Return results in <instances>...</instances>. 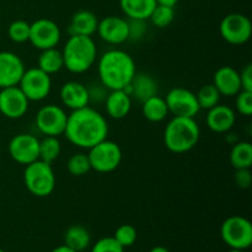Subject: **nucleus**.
Listing matches in <instances>:
<instances>
[{"instance_id": "f257e3e1", "label": "nucleus", "mask_w": 252, "mask_h": 252, "mask_svg": "<svg viewBox=\"0 0 252 252\" xmlns=\"http://www.w3.org/2000/svg\"><path fill=\"white\" fill-rule=\"evenodd\" d=\"M64 134L69 143L89 150L94 145L107 139V121L95 108L86 106L71 111L70 115H68Z\"/></svg>"}, {"instance_id": "f03ea898", "label": "nucleus", "mask_w": 252, "mask_h": 252, "mask_svg": "<svg viewBox=\"0 0 252 252\" xmlns=\"http://www.w3.org/2000/svg\"><path fill=\"white\" fill-rule=\"evenodd\" d=\"M97 71L100 83L107 90L125 89L137 73L132 57L121 49L105 52L98 59Z\"/></svg>"}, {"instance_id": "7ed1b4c3", "label": "nucleus", "mask_w": 252, "mask_h": 252, "mask_svg": "<svg viewBox=\"0 0 252 252\" xmlns=\"http://www.w3.org/2000/svg\"><path fill=\"white\" fill-rule=\"evenodd\" d=\"M201 135L198 123L191 117L174 116L164 130V143L170 152L184 154L197 145Z\"/></svg>"}, {"instance_id": "20e7f679", "label": "nucleus", "mask_w": 252, "mask_h": 252, "mask_svg": "<svg viewBox=\"0 0 252 252\" xmlns=\"http://www.w3.org/2000/svg\"><path fill=\"white\" fill-rule=\"evenodd\" d=\"M64 68L70 73L81 74L94 65L97 57V48L93 37L70 34L63 51Z\"/></svg>"}, {"instance_id": "39448f33", "label": "nucleus", "mask_w": 252, "mask_h": 252, "mask_svg": "<svg viewBox=\"0 0 252 252\" xmlns=\"http://www.w3.org/2000/svg\"><path fill=\"white\" fill-rule=\"evenodd\" d=\"M24 182L27 191L36 197H48L56 189V175L48 162L36 160L26 165Z\"/></svg>"}, {"instance_id": "423d86ee", "label": "nucleus", "mask_w": 252, "mask_h": 252, "mask_svg": "<svg viewBox=\"0 0 252 252\" xmlns=\"http://www.w3.org/2000/svg\"><path fill=\"white\" fill-rule=\"evenodd\" d=\"M91 169L101 174H108L117 169L122 162V149L117 143L105 139L89 149Z\"/></svg>"}, {"instance_id": "0eeeda50", "label": "nucleus", "mask_w": 252, "mask_h": 252, "mask_svg": "<svg viewBox=\"0 0 252 252\" xmlns=\"http://www.w3.org/2000/svg\"><path fill=\"white\" fill-rule=\"evenodd\" d=\"M220 235L230 249L246 250L252 244V224L244 217H229L221 224Z\"/></svg>"}, {"instance_id": "6e6552de", "label": "nucleus", "mask_w": 252, "mask_h": 252, "mask_svg": "<svg viewBox=\"0 0 252 252\" xmlns=\"http://www.w3.org/2000/svg\"><path fill=\"white\" fill-rule=\"evenodd\" d=\"M219 32L224 41L234 46H240L250 39L252 33V24L246 15L233 12L221 20Z\"/></svg>"}, {"instance_id": "1a4fd4ad", "label": "nucleus", "mask_w": 252, "mask_h": 252, "mask_svg": "<svg viewBox=\"0 0 252 252\" xmlns=\"http://www.w3.org/2000/svg\"><path fill=\"white\" fill-rule=\"evenodd\" d=\"M20 89L29 101H42L49 95L52 89L51 75L37 68L26 69L19 83Z\"/></svg>"}, {"instance_id": "9d476101", "label": "nucleus", "mask_w": 252, "mask_h": 252, "mask_svg": "<svg viewBox=\"0 0 252 252\" xmlns=\"http://www.w3.org/2000/svg\"><path fill=\"white\" fill-rule=\"evenodd\" d=\"M169 113L179 117L194 118L201 111L196 94L185 88H174L165 96Z\"/></svg>"}, {"instance_id": "9b49d317", "label": "nucleus", "mask_w": 252, "mask_h": 252, "mask_svg": "<svg viewBox=\"0 0 252 252\" xmlns=\"http://www.w3.org/2000/svg\"><path fill=\"white\" fill-rule=\"evenodd\" d=\"M68 115L57 105H46L36 115V127L44 135L59 137L64 134Z\"/></svg>"}, {"instance_id": "f8f14e48", "label": "nucleus", "mask_w": 252, "mask_h": 252, "mask_svg": "<svg viewBox=\"0 0 252 252\" xmlns=\"http://www.w3.org/2000/svg\"><path fill=\"white\" fill-rule=\"evenodd\" d=\"M62 37L58 24L51 19H38L30 24L29 41L39 51L54 48Z\"/></svg>"}, {"instance_id": "ddd939ff", "label": "nucleus", "mask_w": 252, "mask_h": 252, "mask_svg": "<svg viewBox=\"0 0 252 252\" xmlns=\"http://www.w3.org/2000/svg\"><path fill=\"white\" fill-rule=\"evenodd\" d=\"M9 154L14 161L26 166L39 159V139L29 133H20L10 140Z\"/></svg>"}, {"instance_id": "4468645a", "label": "nucleus", "mask_w": 252, "mask_h": 252, "mask_svg": "<svg viewBox=\"0 0 252 252\" xmlns=\"http://www.w3.org/2000/svg\"><path fill=\"white\" fill-rule=\"evenodd\" d=\"M29 98L19 86L0 89V113L10 120H19L29 110Z\"/></svg>"}, {"instance_id": "2eb2a0df", "label": "nucleus", "mask_w": 252, "mask_h": 252, "mask_svg": "<svg viewBox=\"0 0 252 252\" xmlns=\"http://www.w3.org/2000/svg\"><path fill=\"white\" fill-rule=\"evenodd\" d=\"M25 64L17 54L12 52H0V89L19 85L24 75Z\"/></svg>"}, {"instance_id": "dca6fc26", "label": "nucleus", "mask_w": 252, "mask_h": 252, "mask_svg": "<svg viewBox=\"0 0 252 252\" xmlns=\"http://www.w3.org/2000/svg\"><path fill=\"white\" fill-rule=\"evenodd\" d=\"M102 41L110 44H122L128 41V20L120 16H107L98 21L96 31Z\"/></svg>"}, {"instance_id": "f3484780", "label": "nucleus", "mask_w": 252, "mask_h": 252, "mask_svg": "<svg viewBox=\"0 0 252 252\" xmlns=\"http://www.w3.org/2000/svg\"><path fill=\"white\" fill-rule=\"evenodd\" d=\"M236 121L235 111L228 105L217 106L208 110L207 113V127L214 133H226L234 127Z\"/></svg>"}, {"instance_id": "a211bd4d", "label": "nucleus", "mask_w": 252, "mask_h": 252, "mask_svg": "<svg viewBox=\"0 0 252 252\" xmlns=\"http://www.w3.org/2000/svg\"><path fill=\"white\" fill-rule=\"evenodd\" d=\"M213 85L218 89L221 96H236L240 93L241 81L240 74L233 66L224 65L220 66L218 70L214 73Z\"/></svg>"}, {"instance_id": "6ab92c4d", "label": "nucleus", "mask_w": 252, "mask_h": 252, "mask_svg": "<svg viewBox=\"0 0 252 252\" xmlns=\"http://www.w3.org/2000/svg\"><path fill=\"white\" fill-rule=\"evenodd\" d=\"M59 95L63 105L71 111L86 107L90 103L88 86L79 81H68L64 84Z\"/></svg>"}, {"instance_id": "aec40b11", "label": "nucleus", "mask_w": 252, "mask_h": 252, "mask_svg": "<svg viewBox=\"0 0 252 252\" xmlns=\"http://www.w3.org/2000/svg\"><path fill=\"white\" fill-rule=\"evenodd\" d=\"M123 90L139 102H144L148 98L158 95V83L152 75L145 73H135L129 85L126 86Z\"/></svg>"}, {"instance_id": "412c9836", "label": "nucleus", "mask_w": 252, "mask_h": 252, "mask_svg": "<svg viewBox=\"0 0 252 252\" xmlns=\"http://www.w3.org/2000/svg\"><path fill=\"white\" fill-rule=\"evenodd\" d=\"M103 102L106 112L113 120H123L132 108V97L123 89L110 90Z\"/></svg>"}, {"instance_id": "4be33fe9", "label": "nucleus", "mask_w": 252, "mask_h": 252, "mask_svg": "<svg viewBox=\"0 0 252 252\" xmlns=\"http://www.w3.org/2000/svg\"><path fill=\"white\" fill-rule=\"evenodd\" d=\"M98 26V19L90 10H79L71 16L69 24V32L70 34L76 36H89L91 37L96 33Z\"/></svg>"}, {"instance_id": "5701e85b", "label": "nucleus", "mask_w": 252, "mask_h": 252, "mask_svg": "<svg viewBox=\"0 0 252 252\" xmlns=\"http://www.w3.org/2000/svg\"><path fill=\"white\" fill-rule=\"evenodd\" d=\"M157 4V0H120L121 10L130 20H148Z\"/></svg>"}, {"instance_id": "b1692460", "label": "nucleus", "mask_w": 252, "mask_h": 252, "mask_svg": "<svg viewBox=\"0 0 252 252\" xmlns=\"http://www.w3.org/2000/svg\"><path fill=\"white\" fill-rule=\"evenodd\" d=\"M91 235L88 229L83 225H71L64 234V245L75 252H80L89 248Z\"/></svg>"}, {"instance_id": "393cba45", "label": "nucleus", "mask_w": 252, "mask_h": 252, "mask_svg": "<svg viewBox=\"0 0 252 252\" xmlns=\"http://www.w3.org/2000/svg\"><path fill=\"white\" fill-rule=\"evenodd\" d=\"M143 116L147 118L149 122L158 123L164 121L169 115V108H167L166 101L164 97L155 95L153 97L148 98L144 102H142Z\"/></svg>"}, {"instance_id": "a878e982", "label": "nucleus", "mask_w": 252, "mask_h": 252, "mask_svg": "<svg viewBox=\"0 0 252 252\" xmlns=\"http://www.w3.org/2000/svg\"><path fill=\"white\" fill-rule=\"evenodd\" d=\"M231 166L238 169H251L252 165V145L250 142H236L229 154Z\"/></svg>"}, {"instance_id": "bb28decb", "label": "nucleus", "mask_w": 252, "mask_h": 252, "mask_svg": "<svg viewBox=\"0 0 252 252\" xmlns=\"http://www.w3.org/2000/svg\"><path fill=\"white\" fill-rule=\"evenodd\" d=\"M38 68L49 75L61 71L64 68L62 51H58L56 47L41 51V54L38 57Z\"/></svg>"}, {"instance_id": "cd10ccee", "label": "nucleus", "mask_w": 252, "mask_h": 252, "mask_svg": "<svg viewBox=\"0 0 252 252\" xmlns=\"http://www.w3.org/2000/svg\"><path fill=\"white\" fill-rule=\"evenodd\" d=\"M62 152V145L58 137L46 135L42 140H39V160L48 164H53L59 158Z\"/></svg>"}, {"instance_id": "c85d7f7f", "label": "nucleus", "mask_w": 252, "mask_h": 252, "mask_svg": "<svg viewBox=\"0 0 252 252\" xmlns=\"http://www.w3.org/2000/svg\"><path fill=\"white\" fill-rule=\"evenodd\" d=\"M197 101H198L199 108L203 110H211L212 107L217 106L220 101V93L218 89L213 85V84H207V85L202 86L196 94Z\"/></svg>"}, {"instance_id": "c756f323", "label": "nucleus", "mask_w": 252, "mask_h": 252, "mask_svg": "<svg viewBox=\"0 0 252 252\" xmlns=\"http://www.w3.org/2000/svg\"><path fill=\"white\" fill-rule=\"evenodd\" d=\"M148 20H150V22L158 29L169 27L175 20V9L172 6H167V5L157 4Z\"/></svg>"}, {"instance_id": "7c9ffc66", "label": "nucleus", "mask_w": 252, "mask_h": 252, "mask_svg": "<svg viewBox=\"0 0 252 252\" xmlns=\"http://www.w3.org/2000/svg\"><path fill=\"white\" fill-rule=\"evenodd\" d=\"M66 169H68L69 174L73 176H84L88 174L91 170L90 160H89L88 154L84 153H76V154L71 155L69 158L68 162H66Z\"/></svg>"}, {"instance_id": "2f4dec72", "label": "nucleus", "mask_w": 252, "mask_h": 252, "mask_svg": "<svg viewBox=\"0 0 252 252\" xmlns=\"http://www.w3.org/2000/svg\"><path fill=\"white\" fill-rule=\"evenodd\" d=\"M7 36L15 43H25L30 38V24L24 20H16L7 27Z\"/></svg>"}, {"instance_id": "473e14b6", "label": "nucleus", "mask_w": 252, "mask_h": 252, "mask_svg": "<svg viewBox=\"0 0 252 252\" xmlns=\"http://www.w3.org/2000/svg\"><path fill=\"white\" fill-rule=\"evenodd\" d=\"M113 239L122 246L123 249L132 246L137 240V230L130 224H123V225L118 226L116 230Z\"/></svg>"}, {"instance_id": "72a5a7b5", "label": "nucleus", "mask_w": 252, "mask_h": 252, "mask_svg": "<svg viewBox=\"0 0 252 252\" xmlns=\"http://www.w3.org/2000/svg\"><path fill=\"white\" fill-rule=\"evenodd\" d=\"M236 110L240 115L243 116H251L252 115V91L241 90L236 95L235 100Z\"/></svg>"}, {"instance_id": "f704fd0d", "label": "nucleus", "mask_w": 252, "mask_h": 252, "mask_svg": "<svg viewBox=\"0 0 252 252\" xmlns=\"http://www.w3.org/2000/svg\"><path fill=\"white\" fill-rule=\"evenodd\" d=\"M91 252H125V249L113 239V236H107L96 241Z\"/></svg>"}, {"instance_id": "c9c22d12", "label": "nucleus", "mask_w": 252, "mask_h": 252, "mask_svg": "<svg viewBox=\"0 0 252 252\" xmlns=\"http://www.w3.org/2000/svg\"><path fill=\"white\" fill-rule=\"evenodd\" d=\"M147 20H130L128 19V29H129V36L128 41H139L147 32Z\"/></svg>"}, {"instance_id": "e433bc0d", "label": "nucleus", "mask_w": 252, "mask_h": 252, "mask_svg": "<svg viewBox=\"0 0 252 252\" xmlns=\"http://www.w3.org/2000/svg\"><path fill=\"white\" fill-rule=\"evenodd\" d=\"M235 184L240 189H249L251 185V171L250 169H238L235 171Z\"/></svg>"}, {"instance_id": "4c0bfd02", "label": "nucleus", "mask_w": 252, "mask_h": 252, "mask_svg": "<svg viewBox=\"0 0 252 252\" xmlns=\"http://www.w3.org/2000/svg\"><path fill=\"white\" fill-rule=\"evenodd\" d=\"M241 89L246 91H252V64H248L240 71Z\"/></svg>"}, {"instance_id": "58836bf2", "label": "nucleus", "mask_w": 252, "mask_h": 252, "mask_svg": "<svg viewBox=\"0 0 252 252\" xmlns=\"http://www.w3.org/2000/svg\"><path fill=\"white\" fill-rule=\"evenodd\" d=\"M95 89H89V97H90V102L91 101H95V102H101V101H105L106 96L107 94L105 93L106 88L102 85V84H98V85H94Z\"/></svg>"}, {"instance_id": "ea45409f", "label": "nucleus", "mask_w": 252, "mask_h": 252, "mask_svg": "<svg viewBox=\"0 0 252 252\" xmlns=\"http://www.w3.org/2000/svg\"><path fill=\"white\" fill-rule=\"evenodd\" d=\"M179 1L180 0H157L158 4L167 5V6H172V7H175V5H176Z\"/></svg>"}, {"instance_id": "a19ab883", "label": "nucleus", "mask_w": 252, "mask_h": 252, "mask_svg": "<svg viewBox=\"0 0 252 252\" xmlns=\"http://www.w3.org/2000/svg\"><path fill=\"white\" fill-rule=\"evenodd\" d=\"M51 252H75V251L71 250V249H69L68 246L61 245V246H58V248L54 249V250H52Z\"/></svg>"}, {"instance_id": "79ce46f5", "label": "nucleus", "mask_w": 252, "mask_h": 252, "mask_svg": "<svg viewBox=\"0 0 252 252\" xmlns=\"http://www.w3.org/2000/svg\"><path fill=\"white\" fill-rule=\"evenodd\" d=\"M149 252H170V251L167 250L166 248H164V246H155V248H153Z\"/></svg>"}, {"instance_id": "37998d69", "label": "nucleus", "mask_w": 252, "mask_h": 252, "mask_svg": "<svg viewBox=\"0 0 252 252\" xmlns=\"http://www.w3.org/2000/svg\"><path fill=\"white\" fill-rule=\"evenodd\" d=\"M228 252H244V250H236V249H230Z\"/></svg>"}, {"instance_id": "c03bdc74", "label": "nucleus", "mask_w": 252, "mask_h": 252, "mask_svg": "<svg viewBox=\"0 0 252 252\" xmlns=\"http://www.w3.org/2000/svg\"><path fill=\"white\" fill-rule=\"evenodd\" d=\"M0 252H5L4 250H1V249H0Z\"/></svg>"}]
</instances>
